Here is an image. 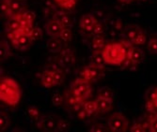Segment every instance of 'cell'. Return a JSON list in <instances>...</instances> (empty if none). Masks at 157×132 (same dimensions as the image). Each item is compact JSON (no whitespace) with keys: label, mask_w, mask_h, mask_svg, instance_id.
Wrapping results in <instances>:
<instances>
[{"label":"cell","mask_w":157,"mask_h":132,"mask_svg":"<svg viewBox=\"0 0 157 132\" xmlns=\"http://www.w3.org/2000/svg\"><path fill=\"white\" fill-rule=\"evenodd\" d=\"M22 97L19 83L10 77H2L0 80V99L9 106L15 107Z\"/></svg>","instance_id":"obj_1"},{"label":"cell","mask_w":157,"mask_h":132,"mask_svg":"<svg viewBox=\"0 0 157 132\" xmlns=\"http://www.w3.org/2000/svg\"><path fill=\"white\" fill-rule=\"evenodd\" d=\"M105 64L121 66L127 58V51L121 41L106 43L102 50Z\"/></svg>","instance_id":"obj_2"},{"label":"cell","mask_w":157,"mask_h":132,"mask_svg":"<svg viewBox=\"0 0 157 132\" xmlns=\"http://www.w3.org/2000/svg\"><path fill=\"white\" fill-rule=\"evenodd\" d=\"M70 90L75 96L83 98L84 100H88L91 94L90 82L86 81L79 77L72 82V84L70 86Z\"/></svg>","instance_id":"obj_3"},{"label":"cell","mask_w":157,"mask_h":132,"mask_svg":"<svg viewBox=\"0 0 157 132\" xmlns=\"http://www.w3.org/2000/svg\"><path fill=\"white\" fill-rule=\"evenodd\" d=\"M129 121L121 112H115L107 119V126L109 130L113 132H125L128 128Z\"/></svg>","instance_id":"obj_4"},{"label":"cell","mask_w":157,"mask_h":132,"mask_svg":"<svg viewBox=\"0 0 157 132\" xmlns=\"http://www.w3.org/2000/svg\"><path fill=\"white\" fill-rule=\"evenodd\" d=\"M104 72H105V67H99L90 64L89 66L85 67L81 69L80 78L89 82H94L101 79L104 76Z\"/></svg>","instance_id":"obj_5"},{"label":"cell","mask_w":157,"mask_h":132,"mask_svg":"<svg viewBox=\"0 0 157 132\" xmlns=\"http://www.w3.org/2000/svg\"><path fill=\"white\" fill-rule=\"evenodd\" d=\"M59 118L52 114H44L40 117V119L37 122V127L39 129L53 132L56 131V125H58Z\"/></svg>","instance_id":"obj_6"},{"label":"cell","mask_w":157,"mask_h":132,"mask_svg":"<svg viewBox=\"0 0 157 132\" xmlns=\"http://www.w3.org/2000/svg\"><path fill=\"white\" fill-rule=\"evenodd\" d=\"M98 21L95 19L94 15L91 13L84 14L79 21L80 30L85 36H89L92 32V28Z\"/></svg>","instance_id":"obj_7"},{"label":"cell","mask_w":157,"mask_h":132,"mask_svg":"<svg viewBox=\"0 0 157 132\" xmlns=\"http://www.w3.org/2000/svg\"><path fill=\"white\" fill-rule=\"evenodd\" d=\"M59 63L64 68L72 67L75 63V53L71 49H64L59 52Z\"/></svg>","instance_id":"obj_8"},{"label":"cell","mask_w":157,"mask_h":132,"mask_svg":"<svg viewBox=\"0 0 157 132\" xmlns=\"http://www.w3.org/2000/svg\"><path fill=\"white\" fill-rule=\"evenodd\" d=\"M45 31L50 37H59L63 30V26L61 25L60 22L58 18H53L46 22L45 25Z\"/></svg>","instance_id":"obj_9"},{"label":"cell","mask_w":157,"mask_h":132,"mask_svg":"<svg viewBox=\"0 0 157 132\" xmlns=\"http://www.w3.org/2000/svg\"><path fill=\"white\" fill-rule=\"evenodd\" d=\"M32 39L29 36H25L24 34L19 35L15 39L12 40L11 43L14 48L19 51H26L32 45Z\"/></svg>","instance_id":"obj_10"},{"label":"cell","mask_w":157,"mask_h":132,"mask_svg":"<svg viewBox=\"0 0 157 132\" xmlns=\"http://www.w3.org/2000/svg\"><path fill=\"white\" fill-rule=\"evenodd\" d=\"M143 57H144L143 52L141 51V49H139L138 47H136V46H133L127 53L128 59L131 60L136 65H138L142 60H143Z\"/></svg>","instance_id":"obj_11"},{"label":"cell","mask_w":157,"mask_h":132,"mask_svg":"<svg viewBox=\"0 0 157 132\" xmlns=\"http://www.w3.org/2000/svg\"><path fill=\"white\" fill-rule=\"evenodd\" d=\"M65 98L67 100V103L68 105L71 107V108H74L75 106L76 105H84V103L86 102V100H84L83 98L75 96L72 91H71L70 89L66 92L65 94Z\"/></svg>","instance_id":"obj_12"},{"label":"cell","mask_w":157,"mask_h":132,"mask_svg":"<svg viewBox=\"0 0 157 132\" xmlns=\"http://www.w3.org/2000/svg\"><path fill=\"white\" fill-rule=\"evenodd\" d=\"M141 30H142V29L137 25H130L129 27H127L125 29V31H124L125 39L134 44L136 37L138 36V34H139V32Z\"/></svg>","instance_id":"obj_13"},{"label":"cell","mask_w":157,"mask_h":132,"mask_svg":"<svg viewBox=\"0 0 157 132\" xmlns=\"http://www.w3.org/2000/svg\"><path fill=\"white\" fill-rule=\"evenodd\" d=\"M46 46L51 53H59L62 49V41L59 37H51L47 41Z\"/></svg>","instance_id":"obj_14"},{"label":"cell","mask_w":157,"mask_h":132,"mask_svg":"<svg viewBox=\"0 0 157 132\" xmlns=\"http://www.w3.org/2000/svg\"><path fill=\"white\" fill-rule=\"evenodd\" d=\"M40 82L45 88H51L55 86L54 77H53V70L45 69L40 75Z\"/></svg>","instance_id":"obj_15"},{"label":"cell","mask_w":157,"mask_h":132,"mask_svg":"<svg viewBox=\"0 0 157 132\" xmlns=\"http://www.w3.org/2000/svg\"><path fill=\"white\" fill-rule=\"evenodd\" d=\"M96 102L98 105V112L100 113H105V112H110L111 108H112V103L113 100H109V99H105L103 97H97L96 98Z\"/></svg>","instance_id":"obj_16"},{"label":"cell","mask_w":157,"mask_h":132,"mask_svg":"<svg viewBox=\"0 0 157 132\" xmlns=\"http://www.w3.org/2000/svg\"><path fill=\"white\" fill-rule=\"evenodd\" d=\"M25 8V4L23 0H11L10 3V11H11V18L14 17L17 14H20Z\"/></svg>","instance_id":"obj_17"},{"label":"cell","mask_w":157,"mask_h":132,"mask_svg":"<svg viewBox=\"0 0 157 132\" xmlns=\"http://www.w3.org/2000/svg\"><path fill=\"white\" fill-rule=\"evenodd\" d=\"M105 40L103 35L94 36L91 41V48L93 51H102L105 46Z\"/></svg>","instance_id":"obj_18"},{"label":"cell","mask_w":157,"mask_h":132,"mask_svg":"<svg viewBox=\"0 0 157 132\" xmlns=\"http://www.w3.org/2000/svg\"><path fill=\"white\" fill-rule=\"evenodd\" d=\"M84 110L87 112L88 116H92L93 114L98 112V105L96 99L95 100H86L83 105Z\"/></svg>","instance_id":"obj_19"},{"label":"cell","mask_w":157,"mask_h":132,"mask_svg":"<svg viewBox=\"0 0 157 132\" xmlns=\"http://www.w3.org/2000/svg\"><path fill=\"white\" fill-rule=\"evenodd\" d=\"M90 64L99 66V67H105V61L104 56L102 54V51H93L92 55L90 57Z\"/></svg>","instance_id":"obj_20"},{"label":"cell","mask_w":157,"mask_h":132,"mask_svg":"<svg viewBox=\"0 0 157 132\" xmlns=\"http://www.w3.org/2000/svg\"><path fill=\"white\" fill-rule=\"evenodd\" d=\"M21 27H22V24L20 23L19 20H17L15 18H10V19H9V21L7 22V24L5 25V31L7 33L14 32V31H17L19 29H21Z\"/></svg>","instance_id":"obj_21"},{"label":"cell","mask_w":157,"mask_h":132,"mask_svg":"<svg viewBox=\"0 0 157 132\" xmlns=\"http://www.w3.org/2000/svg\"><path fill=\"white\" fill-rule=\"evenodd\" d=\"M10 54V49L8 42L5 39H1V41H0V60H1V62L5 61Z\"/></svg>","instance_id":"obj_22"},{"label":"cell","mask_w":157,"mask_h":132,"mask_svg":"<svg viewBox=\"0 0 157 132\" xmlns=\"http://www.w3.org/2000/svg\"><path fill=\"white\" fill-rule=\"evenodd\" d=\"M10 3H11V0H1V1H0V9H1V13L9 19L11 18Z\"/></svg>","instance_id":"obj_23"},{"label":"cell","mask_w":157,"mask_h":132,"mask_svg":"<svg viewBox=\"0 0 157 132\" xmlns=\"http://www.w3.org/2000/svg\"><path fill=\"white\" fill-rule=\"evenodd\" d=\"M26 115L29 117V119L38 122V120L40 119V117L41 116L39 109L35 106H28L26 109Z\"/></svg>","instance_id":"obj_24"},{"label":"cell","mask_w":157,"mask_h":132,"mask_svg":"<svg viewBox=\"0 0 157 132\" xmlns=\"http://www.w3.org/2000/svg\"><path fill=\"white\" fill-rule=\"evenodd\" d=\"M53 77H54V82H55V86H56V85H60L64 82L65 74L61 69L55 68L53 70Z\"/></svg>","instance_id":"obj_25"},{"label":"cell","mask_w":157,"mask_h":132,"mask_svg":"<svg viewBox=\"0 0 157 132\" xmlns=\"http://www.w3.org/2000/svg\"><path fill=\"white\" fill-rule=\"evenodd\" d=\"M113 95H114L113 90L111 89L110 87H107V86L102 87L98 92V97H103V98L109 99V100H113Z\"/></svg>","instance_id":"obj_26"},{"label":"cell","mask_w":157,"mask_h":132,"mask_svg":"<svg viewBox=\"0 0 157 132\" xmlns=\"http://www.w3.org/2000/svg\"><path fill=\"white\" fill-rule=\"evenodd\" d=\"M10 124V118L7 112H0V130H5Z\"/></svg>","instance_id":"obj_27"},{"label":"cell","mask_w":157,"mask_h":132,"mask_svg":"<svg viewBox=\"0 0 157 132\" xmlns=\"http://www.w3.org/2000/svg\"><path fill=\"white\" fill-rule=\"evenodd\" d=\"M71 129V123L66 119L59 118L58 125H56V131L59 132H67Z\"/></svg>","instance_id":"obj_28"},{"label":"cell","mask_w":157,"mask_h":132,"mask_svg":"<svg viewBox=\"0 0 157 132\" xmlns=\"http://www.w3.org/2000/svg\"><path fill=\"white\" fill-rule=\"evenodd\" d=\"M60 38V40L64 43H68L72 40L73 38V32L71 28H63V30L61 32V34L59 37Z\"/></svg>","instance_id":"obj_29"},{"label":"cell","mask_w":157,"mask_h":132,"mask_svg":"<svg viewBox=\"0 0 157 132\" xmlns=\"http://www.w3.org/2000/svg\"><path fill=\"white\" fill-rule=\"evenodd\" d=\"M59 21L60 22L61 25L63 28H71L73 25V20L68 14H61V15L58 18Z\"/></svg>","instance_id":"obj_30"},{"label":"cell","mask_w":157,"mask_h":132,"mask_svg":"<svg viewBox=\"0 0 157 132\" xmlns=\"http://www.w3.org/2000/svg\"><path fill=\"white\" fill-rule=\"evenodd\" d=\"M60 7L65 8L67 9H71L75 8L76 4V0H55Z\"/></svg>","instance_id":"obj_31"},{"label":"cell","mask_w":157,"mask_h":132,"mask_svg":"<svg viewBox=\"0 0 157 132\" xmlns=\"http://www.w3.org/2000/svg\"><path fill=\"white\" fill-rule=\"evenodd\" d=\"M147 100L151 101L153 104V106L155 107V109L157 110V87L152 88L151 90H150L148 92Z\"/></svg>","instance_id":"obj_32"},{"label":"cell","mask_w":157,"mask_h":132,"mask_svg":"<svg viewBox=\"0 0 157 132\" xmlns=\"http://www.w3.org/2000/svg\"><path fill=\"white\" fill-rule=\"evenodd\" d=\"M147 49L151 53L157 54V37H152L150 38L147 45Z\"/></svg>","instance_id":"obj_33"},{"label":"cell","mask_w":157,"mask_h":132,"mask_svg":"<svg viewBox=\"0 0 157 132\" xmlns=\"http://www.w3.org/2000/svg\"><path fill=\"white\" fill-rule=\"evenodd\" d=\"M149 125V131L151 132H157V113H154L151 116L148 120Z\"/></svg>","instance_id":"obj_34"},{"label":"cell","mask_w":157,"mask_h":132,"mask_svg":"<svg viewBox=\"0 0 157 132\" xmlns=\"http://www.w3.org/2000/svg\"><path fill=\"white\" fill-rule=\"evenodd\" d=\"M64 101V97L59 93H55L52 97V104L56 107H59Z\"/></svg>","instance_id":"obj_35"},{"label":"cell","mask_w":157,"mask_h":132,"mask_svg":"<svg viewBox=\"0 0 157 132\" xmlns=\"http://www.w3.org/2000/svg\"><path fill=\"white\" fill-rule=\"evenodd\" d=\"M146 41H147V36H146V34L144 33L143 30H141L139 32L138 36L136 37L134 44H135V45H143V44L146 43Z\"/></svg>","instance_id":"obj_36"},{"label":"cell","mask_w":157,"mask_h":132,"mask_svg":"<svg viewBox=\"0 0 157 132\" xmlns=\"http://www.w3.org/2000/svg\"><path fill=\"white\" fill-rule=\"evenodd\" d=\"M104 33V26L103 24L100 23V22H97L93 28H92V32H91V35L93 36H99V35H103Z\"/></svg>","instance_id":"obj_37"},{"label":"cell","mask_w":157,"mask_h":132,"mask_svg":"<svg viewBox=\"0 0 157 132\" xmlns=\"http://www.w3.org/2000/svg\"><path fill=\"white\" fill-rule=\"evenodd\" d=\"M146 130H149V125L145 126V125H142L140 123L135 124L130 128V131H132V132H144Z\"/></svg>","instance_id":"obj_38"},{"label":"cell","mask_w":157,"mask_h":132,"mask_svg":"<svg viewBox=\"0 0 157 132\" xmlns=\"http://www.w3.org/2000/svg\"><path fill=\"white\" fill-rule=\"evenodd\" d=\"M42 37V30L40 27H34L33 28V31L30 35V38L32 39V41H36L40 39Z\"/></svg>","instance_id":"obj_39"},{"label":"cell","mask_w":157,"mask_h":132,"mask_svg":"<svg viewBox=\"0 0 157 132\" xmlns=\"http://www.w3.org/2000/svg\"><path fill=\"white\" fill-rule=\"evenodd\" d=\"M33 28H34L33 24H25V25H23L21 27L20 30H21V33L22 34L30 37V35H31V33L33 31Z\"/></svg>","instance_id":"obj_40"},{"label":"cell","mask_w":157,"mask_h":132,"mask_svg":"<svg viewBox=\"0 0 157 132\" xmlns=\"http://www.w3.org/2000/svg\"><path fill=\"white\" fill-rule=\"evenodd\" d=\"M89 131H93V132H104L106 131V128L103 126V125H100V124H96L90 127V128L89 129Z\"/></svg>","instance_id":"obj_41"},{"label":"cell","mask_w":157,"mask_h":132,"mask_svg":"<svg viewBox=\"0 0 157 132\" xmlns=\"http://www.w3.org/2000/svg\"><path fill=\"white\" fill-rule=\"evenodd\" d=\"M77 117L79 119H85L86 117H88V114L86 112V111L84 110V108H82L79 112H77Z\"/></svg>","instance_id":"obj_42"},{"label":"cell","mask_w":157,"mask_h":132,"mask_svg":"<svg viewBox=\"0 0 157 132\" xmlns=\"http://www.w3.org/2000/svg\"><path fill=\"white\" fill-rule=\"evenodd\" d=\"M118 1L121 4H131L135 0H118Z\"/></svg>","instance_id":"obj_43"}]
</instances>
